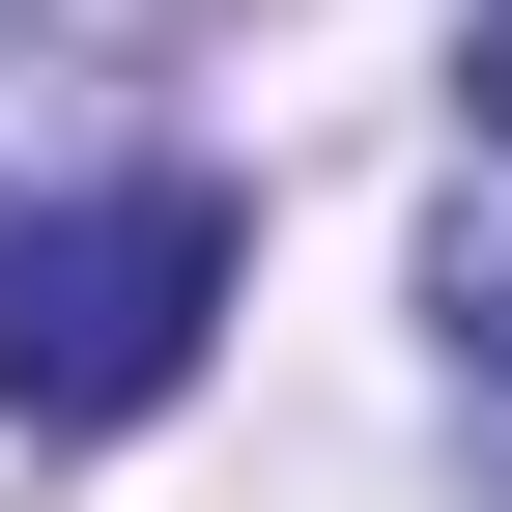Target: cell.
Segmentation results:
<instances>
[{
  "mask_svg": "<svg viewBox=\"0 0 512 512\" xmlns=\"http://www.w3.org/2000/svg\"><path fill=\"white\" fill-rule=\"evenodd\" d=\"M256 200L228 171H114V200H0V427H143L228 342Z\"/></svg>",
  "mask_w": 512,
  "mask_h": 512,
  "instance_id": "cell-1",
  "label": "cell"
},
{
  "mask_svg": "<svg viewBox=\"0 0 512 512\" xmlns=\"http://www.w3.org/2000/svg\"><path fill=\"white\" fill-rule=\"evenodd\" d=\"M143 29H171V0H0V114H57V86H143Z\"/></svg>",
  "mask_w": 512,
  "mask_h": 512,
  "instance_id": "cell-2",
  "label": "cell"
},
{
  "mask_svg": "<svg viewBox=\"0 0 512 512\" xmlns=\"http://www.w3.org/2000/svg\"><path fill=\"white\" fill-rule=\"evenodd\" d=\"M456 370H484V427H512V256L456 228Z\"/></svg>",
  "mask_w": 512,
  "mask_h": 512,
  "instance_id": "cell-3",
  "label": "cell"
},
{
  "mask_svg": "<svg viewBox=\"0 0 512 512\" xmlns=\"http://www.w3.org/2000/svg\"><path fill=\"white\" fill-rule=\"evenodd\" d=\"M484 143H512V0H484Z\"/></svg>",
  "mask_w": 512,
  "mask_h": 512,
  "instance_id": "cell-4",
  "label": "cell"
}]
</instances>
